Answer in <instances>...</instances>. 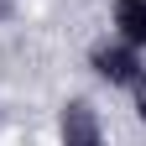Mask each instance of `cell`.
<instances>
[{"mask_svg": "<svg viewBox=\"0 0 146 146\" xmlns=\"http://www.w3.org/2000/svg\"><path fill=\"white\" fill-rule=\"evenodd\" d=\"M52 131H58V146H110L104 115H99V104L89 99V94H68V99L58 104Z\"/></svg>", "mask_w": 146, "mask_h": 146, "instance_id": "cell-2", "label": "cell"}, {"mask_svg": "<svg viewBox=\"0 0 146 146\" xmlns=\"http://www.w3.org/2000/svg\"><path fill=\"white\" fill-rule=\"evenodd\" d=\"M125 99H131V110H136V120L146 125V73H141V78H136L131 89H125Z\"/></svg>", "mask_w": 146, "mask_h": 146, "instance_id": "cell-4", "label": "cell"}, {"mask_svg": "<svg viewBox=\"0 0 146 146\" xmlns=\"http://www.w3.org/2000/svg\"><path fill=\"white\" fill-rule=\"evenodd\" d=\"M89 73H94V78L104 84V89H115V94H125V89H131L141 73H146V52L141 47H131V42H120V36H99L94 47H89Z\"/></svg>", "mask_w": 146, "mask_h": 146, "instance_id": "cell-1", "label": "cell"}, {"mask_svg": "<svg viewBox=\"0 0 146 146\" xmlns=\"http://www.w3.org/2000/svg\"><path fill=\"white\" fill-rule=\"evenodd\" d=\"M11 11H16V0H0V26L11 21Z\"/></svg>", "mask_w": 146, "mask_h": 146, "instance_id": "cell-5", "label": "cell"}, {"mask_svg": "<svg viewBox=\"0 0 146 146\" xmlns=\"http://www.w3.org/2000/svg\"><path fill=\"white\" fill-rule=\"evenodd\" d=\"M110 36L146 52V0H110Z\"/></svg>", "mask_w": 146, "mask_h": 146, "instance_id": "cell-3", "label": "cell"}]
</instances>
